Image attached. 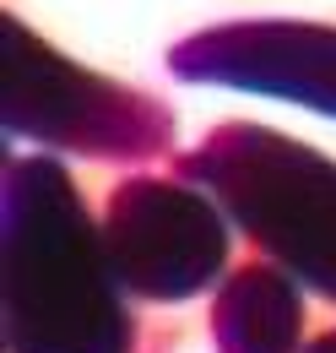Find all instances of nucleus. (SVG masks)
<instances>
[{
	"label": "nucleus",
	"instance_id": "1",
	"mask_svg": "<svg viewBox=\"0 0 336 353\" xmlns=\"http://www.w3.org/2000/svg\"><path fill=\"white\" fill-rule=\"evenodd\" d=\"M6 353H130L136 315L76 179L54 158H6L0 185Z\"/></svg>",
	"mask_w": 336,
	"mask_h": 353
},
{
	"label": "nucleus",
	"instance_id": "2",
	"mask_svg": "<svg viewBox=\"0 0 336 353\" xmlns=\"http://www.w3.org/2000/svg\"><path fill=\"white\" fill-rule=\"evenodd\" d=\"M174 174L201 185L271 266L336 305V158L255 120H228Z\"/></svg>",
	"mask_w": 336,
	"mask_h": 353
},
{
	"label": "nucleus",
	"instance_id": "3",
	"mask_svg": "<svg viewBox=\"0 0 336 353\" xmlns=\"http://www.w3.org/2000/svg\"><path fill=\"white\" fill-rule=\"evenodd\" d=\"M0 120L11 141L22 136L114 163L163 158L174 147V114L163 98L76 65L11 11H0Z\"/></svg>",
	"mask_w": 336,
	"mask_h": 353
},
{
	"label": "nucleus",
	"instance_id": "4",
	"mask_svg": "<svg viewBox=\"0 0 336 353\" xmlns=\"http://www.w3.org/2000/svg\"><path fill=\"white\" fill-rule=\"evenodd\" d=\"M103 245L125 294L179 305L228 277L233 223L190 179L130 174L103 201Z\"/></svg>",
	"mask_w": 336,
	"mask_h": 353
},
{
	"label": "nucleus",
	"instance_id": "5",
	"mask_svg": "<svg viewBox=\"0 0 336 353\" xmlns=\"http://www.w3.org/2000/svg\"><path fill=\"white\" fill-rule=\"evenodd\" d=\"M168 77L196 88L282 98L336 120V28L293 17L217 22L168 49Z\"/></svg>",
	"mask_w": 336,
	"mask_h": 353
},
{
	"label": "nucleus",
	"instance_id": "6",
	"mask_svg": "<svg viewBox=\"0 0 336 353\" xmlns=\"http://www.w3.org/2000/svg\"><path fill=\"white\" fill-rule=\"evenodd\" d=\"M304 288L271 261H239L211 299L217 353H304Z\"/></svg>",
	"mask_w": 336,
	"mask_h": 353
},
{
	"label": "nucleus",
	"instance_id": "7",
	"mask_svg": "<svg viewBox=\"0 0 336 353\" xmlns=\"http://www.w3.org/2000/svg\"><path fill=\"white\" fill-rule=\"evenodd\" d=\"M304 353H336V326H331V332H320L315 343H304Z\"/></svg>",
	"mask_w": 336,
	"mask_h": 353
}]
</instances>
